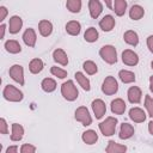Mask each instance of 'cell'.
<instances>
[{
    "label": "cell",
    "mask_w": 153,
    "mask_h": 153,
    "mask_svg": "<svg viewBox=\"0 0 153 153\" xmlns=\"http://www.w3.org/2000/svg\"><path fill=\"white\" fill-rule=\"evenodd\" d=\"M61 93H62L63 98L69 100V102L75 100L78 98V94H79V92H78V90H76V87H75V85H74V82L72 80H68V81L62 84Z\"/></svg>",
    "instance_id": "1"
},
{
    "label": "cell",
    "mask_w": 153,
    "mask_h": 153,
    "mask_svg": "<svg viewBox=\"0 0 153 153\" xmlns=\"http://www.w3.org/2000/svg\"><path fill=\"white\" fill-rule=\"evenodd\" d=\"M116 124H117V118L115 117H106L105 121L99 123V129L104 136H111L116 131Z\"/></svg>",
    "instance_id": "2"
},
{
    "label": "cell",
    "mask_w": 153,
    "mask_h": 153,
    "mask_svg": "<svg viewBox=\"0 0 153 153\" xmlns=\"http://www.w3.org/2000/svg\"><path fill=\"white\" fill-rule=\"evenodd\" d=\"M99 55L100 57L109 65L116 63L117 62V53L114 45H104L100 48L99 50Z\"/></svg>",
    "instance_id": "3"
},
{
    "label": "cell",
    "mask_w": 153,
    "mask_h": 153,
    "mask_svg": "<svg viewBox=\"0 0 153 153\" xmlns=\"http://www.w3.org/2000/svg\"><path fill=\"white\" fill-rule=\"evenodd\" d=\"M5 99L10 100V102H20L23 99V92L19 91L17 87H14L13 85H7L4 88L2 92Z\"/></svg>",
    "instance_id": "4"
},
{
    "label": "cell",
    "mask_w": 153,
    "mask_h": 153,
    "mask_svg": "<svg viewBox=\"0 0 153 153\" xmlns=\"http://www.w3.org/2000/svg\"><path fill=\"white\" fill-rule=\"evenodd\" d=\"M102 91L108 94V96H111V94H115L117 91H118V84H117V80L114 78V76H106L105 80L103 81V85H102Z\"/></svg>",
    "instance_id": "5"
},
{
    "label": "cell",
    "mask_w": 153,
    "mask_h": 153,
    "mask_svg": "<svg viewBox=\"0 0 153 153\" xmlns=\"http://www.w3.org/2000/svg\"><path fill=\"white\" fill-rule=\"evenodd\" d=\"M75 120L81 122L82 126H90L92 123V118H91V115L87 110V108L85 106H80L75 110Z\"/></svg>",
    "instance_id": "6"
},
{
    "label": "cell",
    "mask_w": 153,
    "mask_h": 153,
    "mask_svg": "<svg viewBox=\"0 0 153 153\" xmlns=\"http://www.w3.org/2000/svg\"><path fill=\"white\" fill-rule=\"evenodd\" d=\"M10 76L20 85H24V69L20 65H13L10 68Z\"/></svg>",
    "instance_id": "7"
},
{
    "label": "cell",
    "mask_w": 153,
    "mask_h": 153,
    "mask_svg": "<svg viewBox=\"0 0 153 153\" xmlns=\"http://www.w3.org/2000/svg\"><path fill=\"white\" fill-rule=\"evenodd\" d=\"M122 61H123V63H126L128 66H136L139 62V56L133 50L127 49L122 53Z\"/></svg>",
    "instance_id": "8"
},
{
    "label": "cell",
    "mask_w": 153,
    "mask_h": 153,
    "mask_svg": "<svg viewBox=\"0 0 153 153\" xmlns=\"http://www.w3.org/2000/svg\"><path fill=\"white\" fill-rule=\"evenodd\" d=\"M92 109H93V112L96 115V118H102L104 115H105V111H106V106H105V103L102 100V99H96L92 102Z\"/></svg>",
    "instance_id": "9"
},
{
    "label": "cell",
    "mask_w": 153,
    "mask_h": 153,
    "mask_svg": "<svg viewBox=\"0 0 153 153\" xmlns=\"http://www.w3.org/2000/svg\"><path fill=\"white\" fill-rule=\"evenodd\" d=\"M129 117L135 123H142L146 120V114L140 108H131L129 110Z\"/></svg>",
    "instance_id": "10"
},
{
    "label": "cell",
    "mask_w": 153,
    "mask_h": 153,
    "mask_svg": "<svg viewBox=\"0 0 153 153\" xmlns=\"http://www.w3.org/2000/svg\"><path fill=\"white\" fill-rule=\"evenodd\" d=\"M88 8H90V14L93 19L98 18L99 14L102 13L103 11V6H102V2L98 1V0H90L88 1Z\"/></svg>",
    "instance_id": "11"
},
{
    "label": "cell",
    "mask_w": 153,
    "mask_h": 153,
    "mask_svg": "<svg viewBox=\"0 0 153 153\" xmlns=\"http://www.w3.org/2000/svg\"><path fill=\"white\" fill-rule=\"evenodd\" d=\"M99 26H100V29L103 31H106V32L111 31L114 29V26H115V19H114V17L110 16V14L104 16L100 19V22H99Z\"/></svg>",
    "instance_id": "12"
},
{
    "label": "cell",
    "mask_w": 153,
    "mask_h": 153,
    "mask_svg": "<svg viewBox=\"0 0 153 153\" xmlns=\"http://www.w3.org/2000/svg\"><path fill=\"white\" fill-rule=\"evenodd\" d=\"M23 26V20L19 16H13L11 17L10 19V23H8V30H10V33H18L20 31Z\"/></svg>",
    "instance_id": "13"
},
{
    "label": "cell",
    "mask_w": 153,
    "mask_h": 153,
    "mask_svg": "<svg viewBox=\"0 0 153 153\" xmlns=\"http://www.w3.org/2000/svg\"><path fill=\"white\" fill-rule=\"evenodd\" d=\"M133 135H134V127L129 123H122L121 129H120V134H118L120 139L127 140V139H130Z\"/></svg>",
    "instance_id": "14"
},
{
    "label": "cell",
    "mask_w": 153,
    "mask_h": 153,
    "mask_svg": "<svg viewBox=\"0 0 153 153\" xmlns=\"http://www.w3.org/2000/svg\"><path fill=\"white\" fill-rule=\"evenodd\" d=\"M141 96H142V92H141V90H140L137 86H131V87L128 90V99H129V102L133 103V104H134V103H135V104L140 103Z\"/></svg>",
    "instance_id": "15"
},
{
    "label": "cell",
    "mask_w": 153,
    "mask_h": 153,
    "mask_svg": "<svg viewBox=\"0 0 153 153\" xmlns=\"http://www.w3.org/2000/svg\"><path fill=\"white\" fill-rule=\"evenodd\" d=\"M23 41L27 47H35L36 43V32L33 29L29 27L25 30V32L23 33Z\"/></svg>",
    "instance_id": "16"
},
{
    "label": "cell",
    "mask_w": 153,
    "mask_h": 153,
    "mask_svg": "<svg viewBox=\"0 0 153 153\" xmlns=\"http://www.w3.org/2000/svg\"><path fill=\"white\" fill-rule=\"evenodd\" d=\"M106 153H126L127 152V147L124 145H120L115 141H109L108 142V146H106V149H105Z\"/></svg>",
    "instance_id": "17"
},
{
    "label": "cell",
    "mask_w": 153,
    "mask_h": 153,
    "mask_svg": "<svg viewBox=\"0 0 153 153\" xmlns=\"http://www.w3.org/2000/svg\"><path fill=\"white\" fill-rule=\"evenodd\" d=\"M111 111L116 115H122L126 111V103L123 99L117 98L111 102Z\"/></svg>",
    "instance_id": "18"
},
{
    "label": "cell",
    "mask_w": 153,
    "mask_h": 153,
    "mask_svg": "<svg viewBox=\"0 0 153 153\" xmlns=\"http://www.w3.org/2000/svg\"><path fill=\"white\" fill-rule=\"evenodd\" d=\"M38 30H39V33L43 36V37H48L51 31H53V24L49 22V20H41L39 24H38Z\"/></svg>",
    "instance_id": "19"
},
{
    "label": "cell",
    "mask_w": 153,
    "mask_h": 153,
    "mask_svg": "<svg viewBox=\"0 0 153 153\" xmlns=\"http://www.w3.org/2000/svg\"><path fill=\"white\" fill-rule=\"evenodd\" d=\"M123 39H124V42L128 43L129 45H134V47H135V45L139 44V36H137V33H136L135 31H133V30L126 31L124 35H123Z\"/></svg>",
    "instance_id": "20"
},
{
    "label": "cell",
    "mask_w": 153,
    "mask_h": 153,
    "mask_svg": "<svg viewBox=\"0 0 153 153\" xmlns=\"http://www.w3.org/2000/svg\"><path fill=\"white\" fill-rule=\"evenodd\" d=\"M80 30H81V25L76 20H71L66 24V31L72 36H78L80 33Z\"/></svg>",
    "instance_id": "21"
},
{
    "label": "cell",
    "mask_w": 153,
    "mask_h": 153,
    "mask_svg": "<svg viewBox=\"0 0 153 153\" xmlns=\"http://www.w3.org/2000/svg\"><path fill=\"white\" fill-rule=\"evenodd\" d=\"M53 57H54V60H55L57 63H60V65H62V66H67V63H68L67 54H66L65 50H62V49H55L54 53H53Z\"/></svg>",
    "instance_id": "22"
},
{
    "label": "cell",
    "mask_w": 153,
    "mask_h": 153,
    "mask_svg": "<svg viewBox=\"0 0 153 153\" xmlns=\"http://www.w3.org/2000/svg\"><path fill=\"white\" fill-rule=\"evenodd\" d=\"M81 137H82V141H84L85 143H87V145H93V143H96L97 140H98L97 133H96L94 130H92V129L84 131Z\"/></svg>",
    "instance_id": "23"
},
{
    "label": "cell",
    "mask_w": 153,
    "mask_h": 153,
    "mask_svg": "<svg viewBox=\"0 0 153 153\" xmlns=\"http://www.w3.org/2000/svg\"><path fill=\"white\" fill-rule=\"evenodd\" d=\"M5 48H6V50H7L8 53H11V54H18V53L22 51V47H20L19 42L16 41V39L6 41V43H5Z\"/></svg>",
    "instance_id": "24"
},
{
    "label": "cell",
    "mask_w": 153,
    "mask_h": 153,
    "mask_svg": "<svg viewBox=\"0 0 153 153\" xmlns=\"http://www.w3.org/2000/svg\"><path fill=\"white\" fill-rule=\"evenodd\" d=\"M145 14V10L140 6V5H134L131 6L130 11H129V17L133 19V20H139L143 17Z\"/></svg>",
    "instance_id": "25"
},
{
    "label": "cell",
    "mask_w": 153,
    "mask_h": 153,
    "mask_svg": "<svg viewBox=\"0 0 153 153\" xmlns=\"http://www.w3.org/2000/svg\"><path fill=\"white\" fill-rule=\"evenodd\" d=\"M24 134V128L18 124V123H13L12 124V135H11V140L12 141H19L22 140Z\"/></svg>",
    "instance_id": "26"
},
{
    "label": "cell",
    "mask_w": 153,
    "mask_h": 153,
    "mask_svg": "<svg viewBox=\"0 0 153 153\" xmlns=\"http://www.w3.org/2000/svg\"><path fill=\"white\" fill-rule=\"evenodd\" d=\"M43 67H44V63L41 59H33L29 65V69L32 74H38L39 72H42Z\"/></svg>",
    "instance_id": "27"
},
{
    "label": "cell",
    "mask_w": 153,
    "mask_h": 153,
    "mask_svg": "<svg viewBox=\"0 0 153 153\" xmlns=\"http://www.w3.org/2000/svg\"><path fill=\"white\" fill-rule=\"evenodd\" d=\"M126 8H127V1L124 0H115L114 1V7H112V11H115V13L117 16H123L124 12H126Z\"/></svg>",
    "instance_id": "28"
},
{
    "label": "cell",
    "mask_w": 153,
    "mask_h": 153,
    "mask_svg": "<svg viewBox=\"0 0 153 153\" xmlns=\"http://www.w3.org/2000/svg\"><path fill=\"white\" fill-rule=\"evenodd\" d=\"M118 76H120V79H121L124 84H130V82L135 81V74H134L133 72H130V71L122 69V71H120Z\"/></svg>",
    "instance_id": "29"
},
{
    "label": "cell",
    "mask_w": 153,
    "mask_h": 153,
    "mask_svg": "<svg viewBox=\"0 0 153 153\" xmlns=\"http://www.w3.org/2000/svg\"><path fill=\"white\" fill-rule=\"evenodd\" d=\"M74 76H75L76 81L79 82V85H80L85 91H90V88H91V86H90V80H88L81 72H76Z\"/></svg>",
    "instance_id": "30"
},
{
    "label": "cell",
    "mask_w": 153,
    "mask_h": 153,
    "mask_svg": "<svg viewBox=\"0 0 153 153\" xmlns=\"http://www.w3.org/2000/svg\"><path fill=\"white\" fill-rule=\"evenodd\" d=\"M84 38L86 42H90V43L96 42L98 39V31L96 30V27H88L84 33Z\"/></svg>",
    "instance_id": "31"
},
{
    "label": "cell",
    "mask_w": 153,
    "mask_h": 153,
    "mask_svg": "<svg viewBox=\"0 0 153 153\" xmlns=\"http://www.w3.org/2000/svg\"><path fill=\"white\" fill-rule=\"evenodd\" d=\"M41 86H42L43 91L49 93V92H53L56 88V81L54 79H51V78H45V79H43Z\"/></svg>",
    "instance_id": "32"
},
{
    "label": "cell",
    "mask_w": 153,
    "mask_h": 153,
    "mask_svg": "<svg viewBox=\"0 0 153 153\" xmlns=\"http://www.w3.org/2000/svg\"><path fill=\"white\" fill-rule=\"evenodd\" d=\"M66 6L71 12L78 13V12H80V8H81V1L80 0H68L66 2Z\"/></svg>",
    "instance_id": "33"
},
{
    "label": "cell",
    "mask_w": 153,
    "mask_h": 153,
    "mask_svg": "<svg viewBox=\"0 0 153 153\" xmlns=\"http://www.w3.org/2000/svg\"><path fill=\"white\" fill-rule=\"evenodd\" d=\"M82 68L85 69V72L87 73V74H90V75H92V74H96L97 73V71H98V68H97V65L93 62V61H85L84 62V65H82Z\"/></svg>",
    "instance_id": "34"
},
{
    "label": "cell",
    "mask_w": 153,
    "mask_h": 153,
    "mask_svg": "<svg viewBox=\"0 0 153 153\" xmlns=\"http://www.w3.org/2000/svg\"><path fill=\"white\" fill-rule=\"evenodd\" d=\"M50 72H51L53 75H55V76H57L60 79H63V78L67 76V71H65V69H62L60 67H51Z\"/></svg>",
    "instance_id": "35"
},
{
    "label": "cell",
    "mask_w": 153,
    "mask_h": 153,
    "mask_svg": "<svg viewBox=\"0 0 153 153\" xmlns=\"http://www.w3.org/2000/svg\"><path fill=\"white\" fill-rule=\"evenodd\" d=\"M145 106L148 111V115L151 117H153V98L148 94H146V97H145Z\"/></svg>",
    "instance_id": "36"
},
{
    "label": "cell",
    "mask_w": 153,
    "mask_h": 153,
    "mask_svg": "<svg viewBox=\"0 0 153 153\" xmlns=\"http://www.w3.org/2000/svg\"><path fill=\"white\" fill-rule=\"evenodd\" d=\"M20 153H36V147L30 143H25L20 147Z\"/></svg>",
    "instance_id": "37"
},
{
    "label": "cell",
    "mask_w": 153,
    "mask_h": 153,
    "mask_svg": "<svg viewBox=\"0 0 153 153\" xmlns=\"http://www.w3.org/2000/svg\"><path fill=\"white\" fill-rule=\"evenodd\" d=\"M0 133L1 134H7V123H6L5 118L0 120Z\"/></svg>",
    "instance_id": "38"
},
{
    "label": "cell",
    "mask_w": 153,
    "mask_h": 153,
    "mask_svg": "<svg viewBox=\"0 0 153 153\" xmlns=\"http://www.w3.org/2000/svg\"><path fill=\"white\" fill-rule=\"evenodd\" d=\"M147 47H148L149 51L153 53V35L148 36V38H147Z\"/></svg>",
    "instance_id": "39"
},
{
    "label": "cell",
    "mask_w": 153,
    "mask_h": 153,
    "mask_svg": "<svg viewBox=\"0 0 153 153\" xmlns=\"http://www.w3.org/2000/svg\"><path fill=\"white\" fill-rule=\"evenodd\" d=\"M6 14H7V10H6V7L1 6V7H0V22H2V20L5 19Z\"/></svg>",
    "instance_id": "40"
},
{
    "label": "cell",
    "mask_w": 153,
    "mask_h": 153,
    "mask_svg": "<svg viewBox=\"0 0 153 153\" xmlns=\"http://www.w3.org/2000/svg\"><path fill=\"white\" fill-rule=\"evenodd\" d=\"M6 153H18V147L17 146H10L6 149Z\"/></svg>",
    "instance_id": "41"
},
{
    "label": "cell",
    "mask_w": 153,
    "mask_h": 153,
    "mask_svg": "<svg viewBox=\"0 0 153 153\" xmlns=\"http://www.w3.org/2000/svg\"><path fill=\"white\" fill-rule=\"evenodd\" d=\"M148 130H149V133L153 135V121H151V122L148 123Z\"/></svg>",
    "instance_id": "42"
},
{
    "label": "cell",
    "mask_w": 153,
    "mask_h": 153,
    "mask_svg": "<svg viewBox=\"0 0 153 153\" xmlns=\"http://www.w3.org/2000/svg\"><path fill=\"white\" fill-rule=\"evenodd\" d=\"M5 29H6V26L2 24V25L0 26V30H1V36H0V37H1V38H4V35H5Z\"/></svg>",
    "instance_id": "43"
},
{
    "label": "cell",
    "mask_w": 153,
    "mask_h": 153,
    "mask_svg": "<svg viewBox=\"0 0 153 153\" xmlns=\"http://www.w3.org/2000/svg\"><path fill=\"white\" fill-rule=\"evenodd\" d=\"M149 90L153 92V75L149 78Z\"/></svg>",
    "instance_id": "44"
},
{
    "label": "cell",
    "mask_w": 153,
    "mask_h": 153,
    "mask_svg": "<svg viewBox=\"0 0 153 153\" xmlns=\"http://www.w3.org/2000/svg\"><path fill=\"white\" fill-rule=\"evenodd\" d=\"M106 5H108L109 7H111V2H110V1H106Z\"/></svg>",
    "instance_id": "45"
},
{
    "label": "cell",
    "mask_w": 153,
    "mask_h": 153,
    "mask_svg": "<svg viewBox=\"0 0 153 153\" xmlns=\"http://www.w3.org/2000/svg\"><path fill=\"white\" fill-rule=\"evenodd\" d=\"M151 66H152V69H153V61H152V63H151Z\"/></svg>",
    "instance_id": "46"
}]
</instances>
